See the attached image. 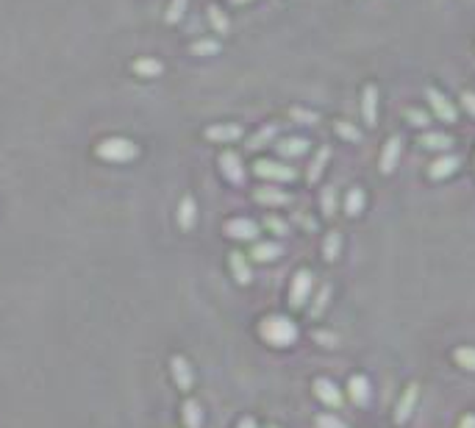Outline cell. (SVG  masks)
I'll return each mask as SVG.
<instances>
[{
  "label": "cell",
  "mask_w": 475,
  "mask_h": 428,
  "mask_svg": "<svg viewBox=\"0 0 475 428\" xmlns=\"http://www.w3.org/2000/svg\"><path fill=\"white\" fill-rule=\"evenodd\" d=\"M258 337L273 348H289L297 340V326L284 314H270L258 323Z\"/></svg>",
  "instance_id": "1"
},
{
  "label": "cell",
  "mask_w": 475,
  "mask_h": 428,
  "mask_svg": "<svg viewBox=\"0 0 475 428\" xmlns=\"http://www.w3.org/2000/svg\"><path fill=\"white\" fill-rule=\"evenodd\" d=\"M97 158H103V162H112V165H123V162H131V158L139 153L134 142L123 139V136H112V139H103L97 142L95 147Z\"/></svg>",
  "instance_id": "2"
},
{
  "label": "cell",
  "mask_w": 475,
  "mask_h": 428,
  "mask_svg": "<svg viewBox=\"0 0 475 428\" xmlns=\"http://www.w3.org/2000/svg\"><path fill=\"white\" fill-rule=\"evenodd\" d=\"M253 173L258 178H267V181H278V184H287V181H295V170L281 165V162H270V158H261V162L253 165Z\"/></svg>",
  "instance_id": "3"
},
{
  "label": "cell",
  "mask_w": 475,
  "mask_h": 428,
  "mask_svg": "<svg viewBox=\"0 0 475 428\" xmlns=\"http://www.w3.org/2000/svg\"><path fill=\"white\" fill-rule=\"evenodd\" d=\"M311 284H314V276L308 270H297L295 278H292V287H289V306L292 309H303L308 295H311Z\"/></svg>",
  "instance_id": "4"
},
{
  "label": "cell",
  "mask_w": 475,
  "mask_h": 428,
  "mask_svg": "<svg viewBox=\"0 0 475 428\" xmlns=\"http://www.w3.org/2000/svg\"><path fill=\"white\" fill-rule=\"evenodd\" d=\"M400 150H403V139L395 134L384 142V150H381V158H378V170L381 176H392L398 170V162H400Z\"/></svg>",
  "instance_id": "5"
},
{
  "label": "cell",
  "mask_w": 475,
  "mask_h": 428,
  "mask_svg": "<svg viewBox=\"0 0 475 428\" xmlns=\"http://www.w3.org/2000/svg\"><path fill=\"white\" fill-rule=\"evenodd\" d=\"M426 100L431 103L434 115H437L442 123H456V117H459V115H456V106H453V103H450L439 89L428 86V89H426Z\"/></svg>",
  "instance_id": "6"
},
{
  "label": "cell",
  "mask_w": 475,
  "mask_h": 428,
  "mask_svg": "<svg viewBox=\"0 0 475 428\" xmlns=\"http://www.w3.org/2000/svg\"><path fill=\"white\" fill-rule=\"evenodd\" d=\"M361 115H364L367 128L378 126V86L376 84H367L361 92Z\"/></svg>",
  "instance_id": "7"
},
{
  "label": "cell",
  "mask_w": 475,
  "mask_h": 428,
  "mask_svg": "<svg viewBox=\"0 0 475 428\" xmlns=\"http://www.w3.org/2000/svg\"><path fill=\"white\" fill-rule=\"evenodd\" d=\"M311 390H314L317 401H323L326 406H331V409H339L342 406V392H339V387L331 379H314Z\"/></svg>",
  "instance_id": "8"
},
{
  "label": "cell",
  "mask_w": 475,
  "mask_h": 428,
  "mask_svg": "<svg viewBox=\"0 0 475 428\" xmlns=\"http://www.w3.org/2000/svg\"><path fill=\"white\" fill-rule=\"evenodd\" d=\"M417 398H419V387H417V384H409V387L403 390V398H400L398 406H395V423H398V425L409 423V417H411L414 409H417Z\"/></svg>",
  "instance_id": "9"
},
{
  "label": "cell",
  "mask_w": 475,
  "mask_h": 428,
  "mask_svg": "<svg viewBox=\"0 0 475 428\" xmlns=\"http://www.w3.org/2000/svg\"><path fill=\"white\" fill-rule=\"evenodd\" d=\"M170 376L178 384V390H192V384H195V370L189 367V361L184 356L170 359Z\"/></svg>",
  "instance_id": "10"
},
{
  "label": "cell",
  "mask_w": 475,
  "mask_h": 428,
  "mask_svg": "<svg viewBox=\"0 0 475 428\" xmlns=\"http://www.w3.org/2000/svg\"><path fill=\"white\" fill-rule=\"evenodd\" d=\"M220 173L226 176V181L231 184H242L245 181V167H242V158L234 150H226L220 156Z\"/></svg>",
  "instance_id": "11"
},
{
  "label": "cell",
  "mask_w": 475,
  "mask_h": 428,
  "mask_svg": "<svg viewBox=\"0 0 475 428\" xmlns=\"http://www.w3.org/2000/svg\"><path fill=\"white\" fill-rule=\"evenodd\" d=\"M226 234H228L231 239H239V242H256L258 226H256L253 220L236 217V220H228V223H226Z\"/></svg>",
  "instance_id": "12"
},
{
  "label": "cell",
  "mask_w": 475,
  "mask_h": 428,
  "mask_svg": "<svg viewBox=\"0 0 475 428\" xmlns=\"http://www.w3.org/2000/svg\"><path fill=\"white\" fill-rule=\"evenodd\" d=\"M348 395L356 406H369V401H373V387H369L367 376H353L348 381Z\"/></svg>",
  "instance_id": "13"
},
{
  "label": "cell",
  "mask_w": 475,
  "mask_h": 428,
  "mask_svg": "<svg viewBox=\"0 0 475 428\" xmlns=\"http://www.w3.org/2000/svg\"><path fill=\"white\" fill-rule=\"evenodd\" d=\"M456 170H459V156L445 153V156H439L437 162L428 167V178H431V181H445V178H450Z\"/></svg>",
  "instance_id": "14"
},
{
  "label": "cell",
  "mask_w": 475,
  "mask_h": 428,
  "mask_svg": "<svg viewBox=\"0 0 475 428\" xmlns=\"http://www.w3.org/2000/svg\"><path fill=\"white\" fill-rule=\"evenodd\" d=\"M228 267H231V273H234V281H236V284L247 287V284L253 281V273H250V264H247L245 253L234 250V253L228 256Z\"/></svg>",
  "instance_id": "15"
},
{
  "label": "cell",
  "mask_w": 475,
  "mask_h": 428,
  "mask_svg": "<svg viewBox=\"0 0 475 428\" xmlns=\"http://www.w3.org/2000/svg\"><path fill=\"white\" fill-rule=\"evenodd\" d=\"M253 200L261 203V206H287L292 198L278 187H261V189L253 192Z\"/></svg>",
  "instance_id": "16"
},
{
  "label": "cell",
  "mask_w": 475,
  "mask_h": 428,
  "mask_svg": "<svg viewBox=\"0 0 475 428\" xmlns=\"http://www.w3.org/2000/svg\"><path fill=\"white\" fill-rule=\"evenodd\" d=\"M242 134H245V131H242V126H236V123L206 128V139H208V142H234V139H239Z\"/></svg>",
  "instance_id": "17"
},
{
  "label": "cell",
  "mask_w": 475,
  "mask_h": 428,
  "mask_svg": "<svg viewBox=\"0 0 475 428\" xmlns=\"http://www.w3.org/2000/svg\"><path fill=\"white\" fill-rule=\"evenodd\" d=\"M328 158H331V147L323 145L320 150H317V156L311 158V165H308V173H306V181H308V184H317V181H320L323 170L328 167Z\"/></svg>",
  "instance_id": "18"
},
{
  "label": "cell",
  "mask_w": 475,
  "mask_h": 428,
  "mask_svg": "<svg viewBox=\"0 0 475 428\" xmlns=\"http://www.w3.org/2000/svg\"><path fill=\"white\" fill-rule=\"evenodd\" d=\"M195 223H197V203H195V198L186 195V198L181 200V206H178V226H181L184 231H192Z\"/></svg>",
  "instance_id": "19"
},
{
  "label": "cell",
  "mask_w": 475,
  "mask_h": 428,
  "mask_svg": "<svg viewBox=\"0 0 475 428\" xmlns=\"http://www.w3.org/2000/svg\"><path fill=\"white\" fill-rule=\"evenodd\" d=\"M281 253H284V248L278 242H256L250 250V259L253 261H276Z\"/></svg>",
  "instance_id": "20"
},
{
  "label": "cell",
  "mask_w": 475,
  "mask_h": 428,
  "mask_svg": "<svg viewBox=\"0 0 475 428\" xmlns=\"http://www.w3.org/2000/svg\"><path fill=\"white\" fill-rule=\"evenodd\" d=\"M276 147H278V153H281V156L295 158V156L308 153V139H303V136H289V139H281Z\"/></svg>",
  "instance_id": "21"
},
{
  "label": "cell",
  "mask_w": 475,
  "mask_h": 428,
  "mask_svg": "<svg viewBox=\"0 0 475 428\" xmlns=\"http://www.w3.org/2000/svg\"><path fill=\"white\" fill-rule=\"evenodd\" d=\"M181 420H184V428H200L203 425V409L197 401H184L181 406Z\"/></svg>",
  "instance_id": "22"
},
{
  "label": "cell",
  "mask_w": 475,
  "mask_h": 428,
  "mask_svg": "<svg viewBox=\"0 0 475 428\" xmlns=\"http://www.w3.org/2000/svg\"><path fill=\"white\" fill-rule=\"evenodd\" d=\"M276 136H278V126H276V123L264 126V128H258V131H256V134L247 139V150H261L264 145H270Z\"/></svg>",
  "instance_id": "23"
},
{
  "label": "cell",
  "mask_w": 475,
  "mask_h": 428,
  "mask_svg": "<svg viewBox=\"0 0 475 428\" xmlns=\"http://www.w3.org/2000/svg\"><path fill=\"white\" fill-rule=\"evenodd\" d=\"M450 145H453V139L442 131H428L419 136V147H426V150H448Z\"/></svg>",
  "instance_id": "24"
},
{
  "label": "cell",
  "mask_w": 475,
  "mask_h": 428,
  "mask_svg": "<svg viewBox=\"0 0 475 428\" xmlns=\"http://www.w3.org/2000/svg\"><path fill=\"white\" fill-rule=\"evenodd\" d=\"M364 203H367L364 192H361L358 187H353V189L345 195V214H348V217H358L361 209H364Z\"/></svg>",
  "instance_id": "25"
},
{
  "label": "cell",
  "mask_w": 475,
  "mask_h": 428,
  "mask_svg": "<svg viewBox=\"0 0 475 428\" xmlns=\"http://www.w3.org/2000/svg\"><path fill=\"white\" fill-rule=\"evenodd\" d=\"M339 250H342V234H339V231H331V234L323 239V256H326V261H337Z\"/></svg>",
  "instance_id": "26"
},
{
  "label": "cell",
  "mask_w": 475,
  "mask_h": 428,
  "mask_svg": "<svg viewBox=\"0 0 475 428\" xmlns=\"http://www.w3.org/2000/svg\"><path fill=\"white\" fill-rule=\"evenodd\" d=\"M320 209H323V217H328V220L337 214V187H323Z\"/></svg>",
  "instance_id": "27"
},
{
  "label": "cell",
  "mask_w": 475,
  "mask_h": 428,
  "mask_svg": "<svg viewBox=\"0 0 475 428\" xmlns=\"http://www.w3.org/2000/svg\"><path fill=\"white\" fill-rule=\"evenodd\" d=\"M328 300H331V284H323L320 292H317V298H314V303H311V309H308V314L311 317H320L328 309Z\"/></svg>",
  "instance_id": "28"
},
{
  "label": "cell",
  "mask_w": 475,
  "mask_h": 428,
  "mask_svg": "<svg viewBox=\"0 0 475 428\" xmlns=\"http://www.w3.org/2000/svg\"><path fill=\"white\" fill-rule=\"evenodd\" d=\"M134 73L142 75V78H156L158 73H162V62H156V59H139V62H134Z\"/></svg>",
  "instance_id": "29"
},
{
  "label": "cell",
  "mask_w": 475,
  "mask_h": 428,
  "mask_svg": "<svg viewBox=\"0 0 475 428\" xmlns=\"http://www.w3.org/2000/svg\"><path fill=\"white\" fill-rule=\"evenodd\" d=\"M334 131H337V136H342L345 142H361V131H358L353 123H348V120H339V123L334 126Z\"/></svg>",
  "instance_id": "30"
},
{
  "label": "cell",
  "mask_w": 475,
  "mask_h": 428,
  "mask_svg": "<svg viewBox=\"0 0 475 428\" xmlns=\"http://www.w3.org/2000/svg\"><path fill=\"white\" fill-rule=\"evenodd\" d=\"M453 359L459 361V367H464V370L475 372V348H470V345H464V348H456Z\"/></svg>",
  "instance_id": "31"
},
{
  "label": "cell",
  "mask_w": 475,
  "mask_h": 428,
  "mask_svg": "<svg viewBox=\"0 0 475 428\" xmlns=\"http://www.w3.org/2000/svg\"><path fill=\"white\" fill-rule=\"evenodd\" d=\"M208 23H211V28H215L217 34H228V28H231L228 17H226L217 6H211V9H208Z\"/></svg>",
  "instance_id": "32"
},
{
  "label": "cell",
  "mask_w": 475,
  "mask_h": 428,
  "mask_svg": "<svg viewBox=\"0 0 475 428\" xmlns=\"http://www.w3.org/2000/svg\"><path fill=\"white\" fill-rule=\"evenodd\" d=\"M289 117H292L295 123H303V126H317V123H320V115H317V112H308V109H300V106L289 109Z\"/></svg>",
  "instance_id": "33"
},
{
  "label": "cell",
  "mask_w": 475,
  "mask_h": 428,
  "mask_svg": "<svg viewBox=\"0 0 475 428\" xmlns=\"http://www.w3.org/2000/svg\"><path fill=\"white\" fill-rule=\"evenodd\" d=\"M314 425L317 428H350L345 420H339L337 414H331V412H326V414H317L314 417Z\"/></svg>",
  "instance_id": "34"
},
{
  "label": "cell",
  "mask_w": 475,
  "mask_h": 428,
  "mask_svg": "<svg viewBox=\"0 0 475 428\" xmlns=\"http://www.w3.org/2000/svg\"><path fill=\"white\" fill-rule=\"evenodd\" d=\"M186 3H189V0H170L165 20H167V23H178V20L184 17V12H186Z\"/></svg>",
  "instance_id": "35"
},
{
  "label": "cell",
  "mask_w": 475,
  "mask_h": 428,
  "mask_svg": "<svg viewBox=\"0 0 475 428\" xmlns=\"http://www.w3.org/2000/svg\"><path fill=\"white\" fill-rule=\"evenodd\" d=\"M264 228H270V231H273V234H278V237H287V234H289V226H287V220L276 217V214H270V217L264 220Z\"/></svg>",
  "instance_id": "36"
},
{
  "label": "cell",
  "mask_w": 475,
  "mask_h": 428,
  "mask_svg": "<svg viewBox=\"0 0 475 428\" xmlns=\"http://www.w3.org/2000/svg\"><path fill=\"white\" fill-rule=\"evenodd\" d=\"M406 120L414 126V128H426L431 123V117L426 112H419V109H406Z\"/></svg>",
  "instance_id": "37"
},
{
  "label": "cell",
  "mask_w": 475,
  "mask_h": 428,
  "mask_svg": "<svg viewBox=\"0 0 475 428\" xmlns=\"http://www.w3.org/2000/svg\"><path fill=\"white\" fill-rule=\"evenodd\" d=\"M311 337H314L317 345H326V348H337V345H339V337L331 334V331H314Z\"/></svg>",
  "instance_id": "38"
},
{
  "label": "cell",
  "mask_w": 475,
  "mask_h": 428,
  "mask_svg": "<svg viewBox=\"0 0 475 428\" xmlns=\"http://www.w3.org/2000/svg\"><path fill=\"white\" fill-rule=\"evenodd\" d=\"M220 50V42L217 39H203V42H195L192 45V53H217Z\"/></svg>",
  "instance_id": "39"
},
{
  "label": "cell",
  "mask_w": 475,
  "mask_h": 428,
  "mask_svg": "<svg viewBox=\"0 0 475 428\" xmlns=\"http://www.w3.org/2000/svg\"><path fill=\"white\" fill-rule=\"evenodd\" d=\"M461 106L470 117H475V92H461Z\"/></svg>",
  "instance_id": "40"
},
{
  "label": "cell",
  "mask_w": 475,
  "mask_h": 428,
  "mask_svg": "<svg viewBox=\"0 0 475 428\" xmlns=\"http://www.w3.org/2000/svg\"><path fill=\"white\" fill-rule=\"evenodd\" d=\"M459 428H475V414H464L461 423H459Z\"/></svg>",
  "instance_id": "41"
},
{
  "label": "cell",
  "mask_w": 475,
  "mask_h": 428,
  "mask_svg": "<svg viewBox=\"0 0 475 428\" xmlns=\"http://www.w3.org/2000/svg\"><path fill=\"white\" fill-rule=\"evenodd\" d=\"M236 428H258V425H256V420H253V417H242V420L236 423Z\"/></svg>",
  "instance_id": "42"
},
{
  "label": "cell",
  "mask_w": 475,
  "mask_h": 428,
  "mask_svg": "<svg viewBox=\"0 0 475 428\" xmlns=\"http://www.w3.org/2000/svg\"><path fill=\"white\" fill-rule=\"evenodd\" d=\"M295 220H297V223H303V226H306L308 231H314V220H308V217H303V214H300V211L295 214Z\"/></svg>",
  "instance_id": "43"
},
{
  "label": "cell",
  "mask_w": 475,
  "mask_h": 428,
  "mask_svg": "<svg viewBox=\"0 0 475 428\" xmlns=\"http://www.w3.org/2000/svg\"><path fill=\"white\" fill-rule=\"evenodd\" d=\"M234 6H242V3H253V0H231Z\"/></svg>",
  "instance_id": "44"
},
{
  "label": "cell",
  "mask_w": 475,
  "mask_h": 428,
  "mask_svg": "<svg viewBox=\"0 0 475 428\" xmlns=\"http://www.w3.org/2000/svg\"><path fill=\"white\" fill-rule=\"evenodd\" d=\"M270 428H278V425H270Z\"/></svg>",
  "instance_id": "45"
}]
</instances>
